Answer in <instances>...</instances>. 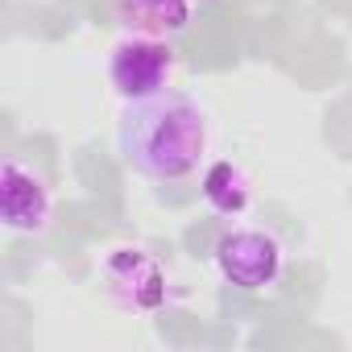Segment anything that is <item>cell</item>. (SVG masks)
<instances>
[{"instance_id": "1", "label": "cell", "mask_w": 352, "mask_h": 352, "mask_svg": "<svg viewBox=\"0 0 352 352\" xmlns=\"http://www.w3.org/2000/svg\"><path fill=\"white\" fill-rule=\"evenodd\" d=\"M116 149L141 179H191L208 153V116L191 96L179 91L124 100V112L116 120Z\"/></svg>"}, {"instance_id": "2", "label": "cell", "mask_w": 352, "mask_h": 352, "mask_svg": "<svg viewBox=\"0 0 352 352\" xmlns=\"http://www.w3.org/2000/svg\"><path fill=\"white\" fill-rule=\"evenodd\" d=\"M216 270L241 290H270L282 278V245L261 228H232L216 241Z\"/></svg>"}, {"instance_id": "3", "label": "cell", "mask_w": 352, "mask_h": 352, "mask_svg": "<svg viewBox=\"0 0 352 352\" xmlns=\"http://www.w3.org/2000/svg\"><path fill=\"white\" fill-rule=\"evenodd\" d=\"M170 71H174L170 42H157V38L124 34L112 46V58H108V79H112L120 100H145V96L166 91Z\"/></svg>"}, {"instance_id": "4", "label": "cell", "mask_w": 352, "mask_h": 352, "mask_svg": "<svg viewBox=\"0 0 352 352\" xmlns=\"http://www.w3.org/2000/svg\"><path fill=\"white\" fill-rule=\"evenodd\" d=\"M50 191L30 166H21L17 157L0 162V220L9 232H25L38 236L50 228Z\"/></svg>"}, {"instance_id": "5", "label": "cell", "mask_w": 352, "mask_h": 352, "mask_svg": "<svg viewBox=\"0 0 352 352\" xmlns=\"http://www.w3.org/2000/svg\"><path fill=\"white\" fill-rule=\"evenodd\" d=\"M104 282L129 311H157L166 302V274L141 249H112L104 261Z\"/></svg>"}, {"instance_id": "6", "label": "cell", "mask_w": 352, "mask_h": 352, "mask_svg": "<svg viewBox=\"0 0 352 352\" xmlns=\"http://www.w3.org/2000/svg\"><path fill=\"white\" fill-rule=\"evenodd\" d=\"M116 25L133 38L170 42L191 25L187 0H116Z\"/></svg>"}, {"instance_id": "7", "label": "cell", "mask_w": 352, "mask_h": 352, "mask_svg": "<svg viewBox=\"0 0 352 352\" xmlns=\"http://www.w3.org/2000/svg\"><path fill=\"white\" fill-rule=\"evenodd\" d=\"M204 199L216 216H241L249 208V179L232 162H212L204 174Z\"/></svg>"}]
</instances>
